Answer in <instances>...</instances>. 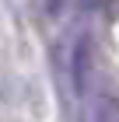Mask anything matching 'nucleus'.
Listing matches in <instances>:
<instances>
[{
  "label": "nucleus",
  "mask_w": 119,
  "mask_h": 122,
  "mask_svg": "<svg viewBox=\"0 0 119 122\" xmlns=\"http://www.w3.org/2000/svg\"><path fill=\"white\" fill-rule=\"evenodd\" d=\"M88 80H91V38H88V31H81L70 52V84L77 94H84Z\"/></svg>",
  "instance_id": "1"
},
{
  "label": "nucleus",
  "mask_w": 119,
  "mask_h": 122,
  "mask_svg": "<svg viewBox=\"0 0 119 122\" xmlns=\"http://www.w3.org/2000/svg\"><path fill=\"white\" fill-rule=\"evenodd\" d=\"M42 7H46L49 18H60V14H63V7H67V0H42Z\"/></svg>",
  "instance_id": "2"
}]
</instances>
